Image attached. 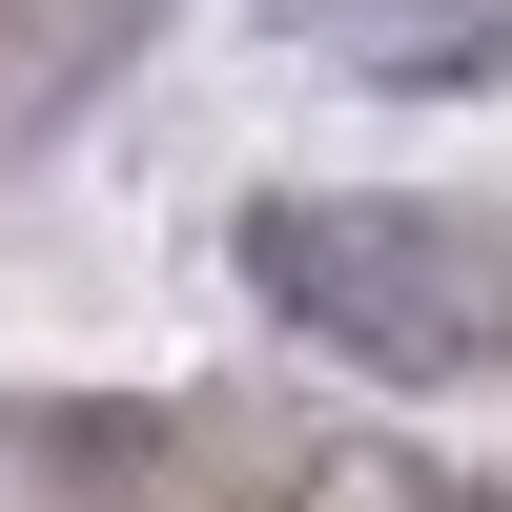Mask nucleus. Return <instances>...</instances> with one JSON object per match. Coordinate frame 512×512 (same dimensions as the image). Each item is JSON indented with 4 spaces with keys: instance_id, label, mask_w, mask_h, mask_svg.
Masks as SVG:
<instances>
[{
    "instance_id": "f257e3e1",
    "label": "nucleus",
    "mask_w": 512,
    "mask_h": 512,
    "mask_svg": "<svg viewBox=\"0 0 512 512\" xmlns=\"http://www.w3.org/2000/svg\"><path fill=\"white\" fill-rule=\"evenodd\" d=\"M246 287H267L308 349L390 369V390H472V369H512V226H472V205L308 185V205L246 226Z\"/></svg>"
}]
</instances>
